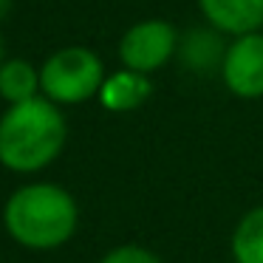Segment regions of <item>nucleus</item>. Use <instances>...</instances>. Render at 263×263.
I'll list each match as a JSON object with an SVG mask.
<instances>
[{
	"label": "nucleus",
	"instance_id": "10",
	"mask_svg": "<svg viewBox=\"0 0 263 263\" xmlns=\"http://www.w3.org/2000/svg\"><path fill=\"white\" fill-rule=\"evenodd\" d=\"M215 34H210V31H190V37L178 46V51L184 54V63H190L195 71H204L206 65H212V63H218V68H221L227 46H223Z\"/></svg>",
	"mask_w": 263,
	"mask_h": 263
},
{
	"label": "nucleus",
	"instance_id": "1",
	"mask_svg": "<svg viewBox=\"0 0 263 263\" xmlns=\"http://www.w3.org/2000/svg\"><path fill=\"white\" fill-rule=\"evenodd\" d=\"M80 223L74 195L51 181L17 187L3 204V227L14 243L48 252L68 243Z\"/></svg>",
	"mask_w": 263,
	"mask_h": 263
},
{
	"label": "nucleus",
	"instance_id": "6",
	"mask_svg": "<svg viewBox=\"0 0 263 263\" xmlns=\"http://www.w3.org/2000/svg\"><path fill=\"white\" fill-rule=\"evenodd\" d=\"M198 12L218 34L240 37L263 31V0H198Z\"/></svg>",
	"mask_w": 263,
	"mask_h": 263
},
{
	"label": "nucleus",
	"instance_id": "3",
	"mask_svg": "<svg viewBox=\"0 0 263 263\" xmlns=\"http://www.w3.org/2000/svg\"><path fill=\"white\" fill-rule=\"evenodd\" d=\"M105 65L85 46H65L40 65V93L54 105H82L99 97Z\"/></svg>",
	"mask_w": 263,
	"mask_h": 263
},
{
	"label": "nucleus",
	"instance_id": "13",
	"mask_svg": "<svg viewBox=\"0 0 263 263\" xmlns=\"http://www.w3.org/2000/svg\"><path fill=\"white\" fill-rule=\"evenodd\" d=\"M0 65H3V40H0Z\"/></svg>",
	"mask_w": 263,
	"mask_h": 263
},
{
	"label": "nucleus",
	"instance_id": "9",
	"mask_svg": "<svg viewBox=\"0 0 263 263\" xmlns=\"http://www.w3.org/2000/svg\"><path fill=\"white\" fill-rule=\"evenodd\" d=\"M235 263H263V206L249 210L232 235Z\"/></svg>",
	"mask_w": 263,
	"mask_h": 263
},
{
	"label": "nucleus",
	"instance_id": "4",
	"mask_svg": "<svg viewBox=\"0 0 263 263\" xmlns=\"http://www.w3.org/2000/svg\"><path fill=\"white\" fill-rule=\"evenodd\" d=\"M178 46H181V37H178L176 26L170 20H164V17L139 20L119 40L122 68H130V71L150 77L156 71H161L176 57Z\"/></svg>",
	"mask_w": 263,
	"mask_h": 263
},
{
	"label": "nucleus",
	"instance_id": "11",
	"mask_svg": "<svg viewBox=\"0 0 263 263\" xmlns=\"http://www.w3.org/2000/svg\"><path fill=\"white\" fill-rule=\"evenodd\" d=\"M99 263H161V260L150 249H142V246L127 243V246H116V249H110Z\"/></svg>",
	"mask_w": 263,
	"mask_h": 263
},
{
	"label": "nucleus",
	"instance_id": "2",
	"mask_svg": "<svg viewBox=\"0 0 263 263\" xmlns=\"http://www.w3.org/2000/svg\"><path fill=\"white\" fill-rule=\"evenodd\" d=\"M68 125L60 110L46 97L9 105L0 116V164L12 173H40L63 153Z\"/></svg>",
	"mask_w": 263,
	"mask_h": 263
},
{
	"label": "nucleus",
	"instance_id": "8",
	"mask_svg": "<svg viewBox=\"0 0 263 263\" xmlns=\"http://www.w3.org/2000/svg\"><path fill=\"white\" fill-rule=\"evenodd\" d=\"M0 97L9 105H20L40 97V71L29 60H3V65H0Z\"/></svg>",
	"mask_w": 263,
	"mask_h": 263
},
{
	"label": "nucleus",
	"instance_id": "12",
	"mask_svg": "<svg viewBox=\"0 0 263 263\" xmlns=\"http://www.w3.org/2000/svg\"><path fill=\"white\" fill-rule=\"evenodd\" d=\"M9 9H12V0H0V20L9 14Z\"/></svg>",
	"mask_w": 263,
	"mask_h": 263
},
{
	"label": "nucleus",
	"instance_id": "7",
	"mask_svg": "<svg viewBox=\"0 0 263 263\" xmlns=\"http://www.w3.org/2000/svg\"><path fill=\"white\" fill-rule=\"evenodd\" d=\"M150 93H153L150 77L130 68H119L105 77L102 88H99V105L110 114H130L147 102Z\"/></svg>",
	"mask_w": 263,
	"mask_h": 263
},
{
	"label": "nucleus",
	"instance_id": "5",
	"mask_svg": "<svg viewBox=\"0 0 263 263\" xmlns=\"http://www.w3.org/2000/svg\"><path fill=\"white\" fill-rule=\"evenodd\" d=\"M221 80L238 99L263 97V31L232 37L221 60Z\"/></svg>",
	"mask_w": 263,
	"mask_h": 263
}]
</instances>
